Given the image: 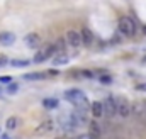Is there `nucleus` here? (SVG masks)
Returning <instances> with one entry per match:
<instances>
[{
    "mask_svg": "<svg viewBox=\"0 0 146 139\" xmlns=\"http://www.w3.org/2000/svg\"><path fill=\"white\" fill-rule=\"evenodd\" d=\"M65 48H66V41H65V39H58V41H56V44H54L56 54H65V53H66V51H65Z\"/></svg>",
    "mask_w": 146,
    "mask_h": 139,
    "instance_id": "nucleus-16",
    "label": "nucleus"
},
{
    "mask_svg": "<svg viewBox=\"0 0 146 139\" xmlns=\"http://www.w3.org/2000/svg\"><path fill=\"white\" fill-rule=\"evenodd\" d=\"M136 90H139V92H146V81L138 83V85H136Z\"/></svg>",
    "mask_w": 146,
    "mask_h": 139,
    "instance_id": "nucleus-23",
    "label": "nucleus"
},
{
    "mask_svg": "<svg viewBox=\"0 0 146 139\" xmlns=\"http://www.w3.org/2000/svg\"><path fill=\"white\" fill-rule=\"evenodd\" d=\"M10 65H12V66H27L29 61H27V60H12Z\"/></svg>",
    "mask_w": 146,
    "mask_h": 139,
    "instance_id": "nucleus-19",
    "label": "nucleus"
},
{
    "mask_svg": "<svg viewBox=\"0 0 146 139\" xmlns=\"http://www.w3.org/2000/svg\"><path fill=\"white\" fill-rule=\"evenodd\" d=\"M88 136L92 139H99L102 136V129H100V124H99L97 120L88 122Z\"/></svg>",
    "mask_w": 146,
    "mask_h": 139,
    "instance_id": "nucleus-10",
    "label": "nucleus"
},
{
    "mask_svg": "<svg viewBox=\"0 0 146 139\" xmlns=\"http://www.w3.org/2000/svg\"><path fill=\"white\" fill-rule=\"evenodd\" d=\"M143 61H145V63H146V56H145V58H143Z\"/></svg>",
    "mask_w": 146,
    "mask_h": 139,
    "instance_id": "nucleus-29",
    "label": "nucleus"
},
{
    "mask_svg": "<svg viewBox=\"0 0 146 139\" xmlns=\"http://www.w3.org/2000/svg\"><path fill=\"white\" fill-rule=\"evenodd\" d=\"M58 105H60L58 99H44V100H42V107H44V109H48V110L58 109Z\"/></svg>",
    "mask_w": 146,
    "mask_h": 139,
    "instance_id": "nucleus-15",
    "label": "nucleus"
},
{
    "mask_svg": "<svg viewBox=\"0 0 146 139\" xmlns=\"http://www.w3.org/2000/svg\"><path fill=\"white\" fill-rule=\"evenodd\" d=\"M15 42V36L12 32H0V44L2 46H12Z\"/></svg>",
    "mask_w": 146,
    "mask_h": 139,
    "instance_id": "nucleus-12",
    "label": "nucleus"
},
{
    "mask_svg": "<svg viewBox=\"0 0 146 139\" xmlns=\"http://www.w3.org/2000/svg\"><path fill=\"white\" fill-rule=\"evenodd\" d=\"M145 32H146V27H145Z\"/></svg>",
    "mask_w": 146,
    "mask_h": 139,
    "instance_id": "nucleus-30",
    "label": "nucleus"
},
{
    "mask_svg": "<svg viewBox=\"0 0 146 139\" xmlns=\"http://www.w3.org/2000/svg\"><path fill=\"white\" fill-rule=\"evenodd\" d=\"M75 139H92V138H90L88 134H80V136H76Z\"/></svg>",
    "mask_w": 146,
    "mask_h": 139,
    "instance_id": "nucleus-24",
    "label": "nucleus"
},
{
    "mask_svg": "<svg viewBox=\"0 0 146 139\" xmlns=\"http://www.w3.org/2000/svg\"><path fill=\"white\" fill-rule=\"evenodd\" d=\"M70 61V58L66 56V53L65 54H56L54 58H53V65L54 66H61V65H66Z\"/></svg>",
    "mask_w": 146,
    "mask_h": 139,
    "instance_id": "nucleus-14",
    "label": "nucleus"
},
{
    "mask_svg": "<svg viewBox=\"0 0 146 139\" xmlns=\"http://www.w3.org/2000/svg\"><path fill=\"white\" fill-rule=\"evenodd\" d=\"M102 107H104V114L107 117H114L115 112V97L114 95H106V99L102 100Z\"/></svg>",
    "mask_w": 146,
    "mask_h": 139,
    "instance_id": "nucleus-5",
    "label": "nucleus"
},
{
    "mask_svg": "<svg viewBox=\"0 0 146 139\" xmlns=\"http://www.w3.org/2000/svg\"><path fill=\"white\" fill-rule=\"evenodd\" d=\"M24 44L27 46V48H31V49H36L41 46V36L37 34V32H31V34H27L24 37Z\"/></svg>",
    "mask_w": 146,
    "mask_h": 139,
    "instance_id": "nucleus-7",
    "label": "nucleus"
},
{
    "mask_svg": "<svg viewBox=\"0 0 146 139\" xmlns=\"http://www.w3.org/2000/svg\"><path fill=\"white\" fill-rule=\"evenodd\" d=\"M2 97H3V92H2V88H0V99H2Z\"/></svg>",
    "mask_w": 146,
    "mask_h": 139,
    "instance_id": "nucleus-27",
    "label": "nucleus"
},
{
    "mask_svg": "<svg viewBox=\"0 0 146 139\" xmlns=\"http://www.w3.org/2000/svg\"><path fill=\"white\" fill-rule=\"evenodd\" d=\"M90 114L97 119V117H102L104 115V107H102V102H92L90 104Z\"/></svg>",
    "mask_w": 146,
    "mask_h": 139,
    "instance_id": "nucleus-11",
    "label": "nucleus"
},
{
    "mask_svg": "<svg viewBox=\"0 0 146 139\" xmlns=\"http://www.w3.org/2000/svg\"><path fill=\"white\" fill-rule=\"evenodd\" d=\"M0 139H10V138H9L7 134H2V136H0Z\"/></svg>",
    "mask_w": 146,
    "mask_h": 139,
    "instance_id": "nucleus-26",
    "label": "nucleus"
},
{
    "mask_svg": "<svg viewBox=\"0 0 146 139\" xmlns=\"http://www.w3.org/2000/svg\"><path fill=\"white\" fill-rule=\"evenodd\" d=\"M115 112L121 117H127L131 114V104L127 102L126 97H117L115 99Z\"/></svg>",
    "mask_w": 146,
    "mask_h": 139,
    "instance_id": "nucleus-4",
    "label": "nucleus"
},
{
    "mask_svg": "<svg viewBox=\"0 0 146 139\" xmlns=\"http://www.w3.org/2000/svg\"><path fill=\"white\" fill-rule=\"evenodd\" d=\"M17 124H19V119H17V117H9L7 122H5V127H7V129H15Z\"/></svg>",
    "mask_w": 146,
    "mask_h": 139,
    "instance_id": "nucleus-18",
    "label": "nucleus"
},
{
    "mask_svg": "<svg viewBox=\"0 0 146 139\" xmlns=\"http://www.w3.org/2000/svg\"><path fill=\"white\" fill-rule=\"evenodd\" d=\"M65 100H68L70 104L75 105L76 110H83V112H85L87 109H90V102H88L87 95H85L82 90H78V88H70V90H66Z\"/></svg>",
    "mask_w": 146,
    "mask_h": 139,
    "instance_id": "nucleus-1",
    "label": "nucleus"
},
{
    "mask_svg": "<svg viewBox=\"0 0 146 139\" xmlns=\"http://www.w3.org/2000/svg\"><path fill=\"white\" fill-rule=\"evenodd\" d=\"M143 109H145V119H146V100H143Z\"/></svg>",
    "mask_w": 146,
    "mask_h": 139,
    "instance_id": "nucleus-25",
    "label": "nucleus"
},
{
    "mask_svg": "<svg viewBox=\"0 0 146 139\" xmlns=\"http://www.w3.org/2000/svg\"><path fill=\"white\" fill-rule=\"evenodd\" d=\"M131 114H134V115H138V117H145L143 100H136L134 104H131Z\"/></svg>",
    "mask_w": 146,
    "mask_h": 139,
    "instance_id": "nucleus-13",
    "label": "nucleus"
},
{
    "mask_svg": "<svg viewBox=\"0 0 146 139\" xmlns=\"http://www.w3.org/2000/svg\"><path fill=\"white\" fill-rule=\"evenodd\" d=\"M58 139H68V138H66V136H63V138H58Z\"/></svg>",
    "mask_w": 146,
    "mask_h": 139,
    "instance_id": "nucleus-28",
    "label": "nucleus"
},
{
    "mask_svg": "<svg viewBox=\"0 0 146 139\" xmlns=\"http://www.w3.org/2000/svg\"><path fill=\"white\" fill-rule=\"evenodd\" d=\"M46 76V73H26L24 80H42Z\"/></svg>",
    "mask_w": 146,
    "mask_h": 139,
    "instance_id": "nucleus-17",
    "label": "nucleus"
},
{
    "mask_svg": "<svg viewBox=\"0 0 146 139\" xmlns=\"http://www.w3.org/2000/svg\"><path fill=\"white\" fill-rule=\"evenodd\" d=\"M53 129H54V122H53L51 119H46V120L39 122V126L36 127L34 132H36L37 136H46V134H49Z\"/></svg>",
    "mask_w": 146,
    "mask_h": 139,
    "instance_id": "nucleus-6",
    "label": "nucleus"
},
{
    "mask_svg": "<svg viewBox=\"0 0 146 139\" xmlns=\"http://www.w3.org/2000/svg\"><path fill=\"white\" fill-rule=\"evenodd\" d=\"M10 81H12V76H0V83H3V85H10Z\"/></svg>",
    "mask_w": 146,
    "mask_h": 139,
    "instance_id": "nucleus-21",
    "label": "nucleus"
},
{
    "mask_svg": "<svg viewBox=\"0 0 146 139\" xmlns=\"http://www.w3.org/2000/svg\"><path fill=\"white\" fill-rule=\"evenodd\" d=\"M80 37H82V44L83 46H92L94 44V34H92V31L88 29V27H82V31H80Z\"/></svg>",
    "mask_w": 146,
    "mask_h": 139,
    "instance_id": "nucleus-9",
    "label": "nucleus"
},
{
    "mask_svg": "<svg viewBox=\"0 0 146 139\" xmlns=\"http://www.w3.org/2000/svg\"><path fill=\"white\" fill-rule=\"evenodd\" d=\"M117 29H119V32H121V34L126 36V37L134 36V34H136V31H138L136 22H134L131 17H121V19H119V22H117Z\"/></svg>",
    "mask_w": 146,
    "mask_h": 139,
    "instance_id": "nucleus-2",
    "label": "nucleus"
},
{
    "mask_svg": "<svg viewBox=\"0 0 146 139\" xmlns=\"http://www.w3.org/2000/svg\"><path fill=\"white\" fill-rule=\"evenodd\" d=\"M7 92H9L10 95H12V93H15V92H17V85H15V83H10V85H9V88H7Z\"/></svg>",
    "mask_w": 146,
    "mask_h": 139,
    "instance_id": "nucleus-22",
    "label": "nucleus"
},
{
    "mask_svg": "<svg viewBox=\"0 0 146 139\" xmlns=\"http://www.w3.org/2000/svg\"><path fill=\"white\" fill-rule=\"evenodd\" d=\"M100 83H102V85H110V83H112V76H110V75H102V76H100Z\"/></svg>",
    "mask_w": 146,
    "mask_h": 139,
    "instance_id": "nucleus-20",
    "label": "nucleus"
},
{
    "mask_svg": "<svg viewBox=\"0 0 146 139\" xmlns=\"http://www.w3.org/2000/svg\"><path fill=\"white\" fill-rule=\"evenodd\" d=\"M65 41H66L68 46H72V48H78V46L82 44L80 32H76V31H68V32H66V37H65Z\"/></svg>",
    "mask_w": 146,
    "mask_h": 139,
    "instance_id": "nucleus-8",
    "label": "nucleus"
},
{
    "mask_svg": "<svg viewBox=\"0 0 146 139\" xmlns=\"http://www.w3.org/2000/svg\"><path fill=\"white\" fill-rule=\"evenodd\" d=\"M53 54H56L54 44H44V46H41V49L37 51V54L34 56V63H42V61L49 60Z\"/></svg>",
    "mask_w": 146,
    "mask_h": 139,
    "instance_id": "nucleus-3",
    "label": "nucleus"
}]
</instances>
